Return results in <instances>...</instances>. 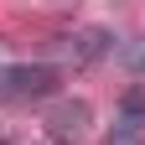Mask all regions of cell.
<instances>
[{
  "instance_id": "5b68a950",
  "label": "cell",
  "mask_w": 145,
  "mask_h": 145,
  "mask_svg": "<svg viewBox=\"0 0 145 145\" xmlns=\"http://www.w3.org/2000/svg\"><path fill=\"white\" fill-rule=\"evenodd\" d=\"M104 145H145V130L140 124H109V135H104Z\"/></svg>"
},
{
  "instance_id": "7a4b0ae2",
  "label": "cell",
  "mask_w": 145,
  "mask_h": 145,
  "mask_svg": "<svg viewBox=\"0 0 145 145\" xmlns=\"http://www.w3.org/2000/svg\"><path fill=\"white\" fill-rule=\"evenodd\" d=\"M88 124H93V109H88V99H52L47 104V135L72 145Z\"/></svg>"
},
{
  "instance_id": "3957f363",
  "label": "cell",
  "mask_w": 145,
  "mask_h": 145,
  "mask_svg": "<svg viewBox=\"0 0 145 145\" xmlns=\"http://www.w3.org/2000/svg\"><path fill=\"white\" fill-rule=\"evenodd\" d=\"M67 47L78 52L83 62H104L109 52H114V31H109V26H78L67 36Z\"/></svg>"
},
{
  "instance_id": "277c9868",
  "label": "cell",
  "mask_w": 145,
  "mask_h": 145,
  "mask_svg": "<svg viewBox=\"0 0 145 145\" xmlns=\"http://www.w3.org/2000/svg\"><path fill=\"white\" fill-rule=\"evenodd\" d=\"M119 119H124V124H140V130H145V88H140V83L119 93Z\"/></svg>"
},
{
  "instance_id": "6da1fadb",
  "label": "cell",
  "mask_w": 145,
  "mask_h": 145,
  "mask_svg": "<svg viewBox=\"0 0 145 145\" xmlns=\"http://www.w3.org/2000/svg\"><path fill=\"white\" fill-rule=\"evenodd\" d=\"M62 72L52 62H10L0 67V99H52Z\"/></svg>"
},
{
  "instance_id": "8992f818",
  "label": "cell",
  "mask_w": 145,
  "mask_h": 145,
  "mask_svg": "<svg viewBox=\"0 0 145 145\" xmlns=\"http://www.w3.org/2000/svg\"><path fill=\"white\" fill-rule=\"evenodd\" d=\"M119 57H124V62H130L135 72H145V36H130V42H124V47H119Z\"/></svg>"
},
{
  "instance_id": "52a82bcc",
  "label": "cell",
  "mask_w": 145,
  "mask_h": 145,
  "mask_svg": "<svg viewBox=\"0 0 145 145\" xmlns=\"http://www.w3.org/2000/svg\"><path fill=\"white\" fill-rule=\"evenodd\" d=\"M0 145H10V130H5V124H0Z\"/></svg>"
}]
</instances>
